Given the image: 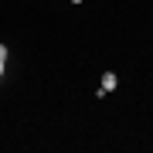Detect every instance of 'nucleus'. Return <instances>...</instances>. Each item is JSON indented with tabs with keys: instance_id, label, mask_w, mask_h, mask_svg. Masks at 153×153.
Segmentation results:
<instances>
[{
	"instance_id": "2",
	"label": "nucleus",
	"mask_w": 153,
	"mask_h": 153,
	"mask_svg": "<svg viewBox=\"0 0 153 153\" xmlns=\"http://www.w3.org/2000/svg\"><path fill=\"white\" fill-rule=\"evenodd\" d=\"M0 61H7V44H0Z\"/></svg>"
},
{
	"instance_id": "1",
	"label": "nucleus",
	"mask_w": 153,
	"mask_h": 153,
	"mask_svg": "<svg viewBox=\"0 0 153 153\" xmlns=\"http://www.w3.org/2000/svg\"><path fill=\"white\" fill-rule=\"evenodd\" d=\"M116 85H119L116 71H105V75H102V82H99V88H95V95H99V99H102V95H109V92H116Z\"/></svg>"
},
{
	"instance_id": "3",
	"label": "nucleus",
	"mask_w": 153,
	"mask_h": 153,
	"mask_svg": "<svg viewBox=\"0 0 153 153\" xmlns=\"http://www.w3.org/2000/svg\"><path fill=\"white\" fill-rule=\"evenodd\" d=\"M4 71H7V61H0V75H4Z\"/></svg>"
},
{
	"instance_id": "4",
	"label": "nucleus",
	"mask_w": 153,
	"mask_h": 153,
	"mask_svg": "<svg viewBox=\"0 0 153 153\" xmlns=\"http://www.w3.org/2000/svg\"><path fill=\"white\" fill-rule=\"evenodd\" d=\"M71 4H82V0H71Z\"/></svg>"
}]
</instances>
